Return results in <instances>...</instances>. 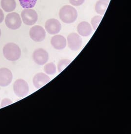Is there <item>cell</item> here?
Masks as SVG:
<instances>
[{
    "instance_id": "cell-1",
    "label": "cell",
    "mask_w": 131,
    "mask_h": 134,
    "mask_svg": "<svg viewBox=\"0 0 131 134\" xmlns=\"http://www.w3.org/2000/svg\"><path fill=\"white\" fill-rule=\"evenodd\" d=\"M59 16L63 22L72 24L77 19L78 13L74 7L69 5H66L60 9Z\"/></svg>"
},
{
    "instance_id": "cell-2",
    "label": "cell",
    "mask_w": 131,
    "mask_h": 134,
    "mask_svg": "<svg viewBox=\"0 0 131 134\" xmlns=\"http://www.w3.org/2000/svg\"><path fill=\"white\" fill-rule=\"evenodd\" d=\"M3 52L4 57L11 61L18 60L21 55V51L19 46L13 43H9L5 45Z\"/></svg>"
},
{
    "instance_id": "cell-3",
    "label": "cell",
    "mask_w": 131,
    "mask_h": 134,
    "mask_svg": "<svg viewBox=\"0 0 131 134\" xmlns=\"http://www.w3.org/2000/svg\"><path fill=\"white\" fill-rule=\"evenodd\" d=\"M13 90L17 97H26L29 92L28 84L23 79H17L14 83Z\"/></svg>"
},
{
    "instance_id": "cell-4",
    "label": "cell",
    "mask_w": 131,
    "mask_h": 134,
    "mask_svg": "<svg viewBox=\"0 0 131 134\" xmlns=\"http://www.w3.org/2000/svg\"><path fill=\"white\" fill-rule=\"evenodd\" d=\"M5 24L9 29L17 30L22 25V21L20 15L16 12L8 14L5 19Z\"/></svg>"
},
{
    "instance_id": "cell-5",
    "label": "cell",
    "mask_w": 131,
    "mask_h": 134,
    "mask_svg": "<svg viewBox=\"0 0 131 134\" xmlns=\"http://www.w3.org/2000/svg\"><path fill=\"white\" fill-rule=\"evenodd\" d=\"M23 22L28 26H32L37 22L38 15L36 12L32 9H25L21 13Z\"/></svg>"
},
{
    "instance_id": "cell-6",
    "label": "cell",
    "mask_w": 131,
    "mask_h": 134,
    "mask_svg": "<svg viewBox=\"0 0 131 134\" xmlns=\"http://www.w3.org/2000/svg\"><path fill=\"white\" fill-rule=\"evenodd\" d=\"M68 46L71 51H77L82 46V38L76 33H72L67 36Z\"/></svg>"
},
{
    "instance_id": "cell-7",
    "label": "cell",
    "mask_w": 131,
    "mask_h": 134,
    "mask_svg": "<svg viewBox=\"0 0 131 134\" xmlns=\"http://www.w3.org/2000/svg\"><path fill=\"white\" fill-rule=\"evenodd\" d=\"M30 36L33 40L35 42H41L45 39L46 31L43 27L34 26L30 28Z\"/></svg>"
},
{
    "instance_id": "cell-8",
    "label": "cell",
    "mask_w": 131,
    "mask_h": 134,
    "mask_svg": "<svg viewBox=\"0 0 131 134\" xmlns=\"http://www.w3.org/2000/svg\"><path fill=\"white\" fill-rule=\"evenodd\" d=\"M45 29L50 34L54 35L60 32L61 25L57 19H50L45 23Z\"/></svg>"
},
{
    "instance_id": "cell-9",
    "label": "cell",
    "mask_w": 131,
    "mask_h": 134,
    "mask_svg": "<svg viewBox=\"0 0 131 134\" xmlns=\"http://www.w3.org/2000/svg\"><path fill=\"white\" fill-rule=\"evenodd\" d=\"M33 58L34 62L39 65H43L48 60V53L43 48H38L34 52Z\"/></svg>"
},
{
    "instance_id": "cell-10",
    "label": "cell",
    "mask_w": 131,
    "mask_h": 134,
    "mask_svg": "<svg viewBox=\"0 0 131 134\" xmlns=\"http://www.w3.org/2000/svg\"><path fill=\"white\" fill-rule=\"evenodd\" d=\"M11 71L5 68L0 69V86L6 87L11 83L12 79Z\"/></svg>"
},
{
    "instance_id": "cell-11",
    "label": "cell",
    "mask_w": 131,
    "mask_h": 134,
    "mask_svg": "<svg viewBox=\"0 0 131 134\" xmlns=\"http://www.w3.org/2000/svg\"><path fill=\"white\" fill-rule=\"evenodd\" d=\"M50 81V78L44 73H38L35 75L33 78V82L34 86L38 89L45 86Z\"/></svg>"
},
{
    "instance_id": "cell-12",
    "label": "cell",
    "mask_w": 131,
    "mask_h": 134,
    "mask_svg": "<svg viewBox=\"0 0 131 134\" xmlns=\"http://www.w3.org/2000/svg\"><path fill=\"white\" fill-rule=\"evenodd\" d=\"M51 44L55 49L57 50H61L65 48L67 42L64 36L61 35H56L52 38Z\"/></svg>"
},
{
    "instance_id": "cell-13",
    "label": "cell",
    "mask_w": 131,
    "mask_h": 134,
    "mask_svg": "<svg viewBox=\"0 0 131 134\" xmlns=\"http://www.w3.org/2000/svg\"><path fill=\"white\" fill-rule=\"evenodd\" d=\"M77 31L80 35L83 37H87L91 34L92 30L91 25L88 23L82 22L78 25Z\"/></svg>"
},
{
    "instance_id": "cell-14",
    "label": "cell",
    "mask_w": 131,
    "mask_h": 134,
    "mask_svg": "<svg viewBox=\"0 0 131 134\" xmlns=\"http://www.w3.org/2000/svg\"><path fill=\"white\" fill-rule=\"evenodd\" d=\"M109 0H99L95 5V11L98 14L103 15L109 5Z\"/></svg>"
},
{
    "instance_id": "cell-15",
    "label": "cell",
    "mask_w": 131,
    "mask_h": 134,
    "mask_svg": "<svg viewBox=\"0 0 131 134\" xmlns=\"http://www.w3.org/2000/svg\"><path fill=\"white\" fill-rule=\"evenodd\" d=\"M1 4L4 11L7 12L14 11L16 8L15 0H2Z\"/></svg>"
},
{
    "instance_id": "cell-16",
    "label": "cell",
    "mask_w": 131,
    "mask_h": 134,
    "mask_svg": "<svg viewBox=\"0 0 131 134\" xmlns=\"http://www.w3.org/2000/svg\"><path fill=\"white\" fill-rule=\"evenodd\" d=\"M20 4L24 9L34 8L36 3L37 0H19Z\"/></svg>"
},
{
    "instance_id": "cell-17",
    "label": "cell",
    "mask_w": 131,
    "mask_h": 134,
    "mask_svg": "<svg viewBox=\"0 0 131 134\" xmlns=\"http://www.w3.org/2000/svg\"><path fill=\"white\" fill-rule=\"evenodd\" d=\"M44 71L47 75H55L56 73V66L53 63L47 64L44 68Z\"/></svg>"
},
{
    "instance_id": "cell-18",
    "label": "cell",
    "mask_w": 131,
    "mask_h": 134,
    "mask_svg": "<svg viewBox=\"0 0 131 134\" xmlns=\"http://www.w3.org/2000/svg\"><path fill=\"white\" fill-rule=\"evenodd\" d=\"M71 61L70 60L64 59L60 60L57 65V69L59 72H61L71 63Z\"/></svg>"
},
{
    "instance_id": "cell-19",
    "label": "cell",
    "mask_w": 131,
    "mask_h": 134,
    "mask_svg": "<svg viewBox=\"0 0 131 134\" xmlns=\"http://www.w3.org/2000/svg\"><path fill=\"white\" fill-rule=\"evenodd\" d=\"M102 19V17L101 16H94L93 18H92V19H91V23L92 26L94 30H95L97 29Z\"/></svg>"
},
{
    "instance_id": "cell-20",
    "label": "cell",
    "mask_w": 131,
    "mask_h": 134,
    "mask_svg": "<svg viewBox=\"0 0 131 134\" xmlns=\"http://www.w3.org/2000/svg\"><path fill=\"white\" fill-rule=\"evenodd\" d=\"M85 0H69L70 3L73 6L78 7L83 4Z\"/></svg>"
},
{
    "instance_id": "cell-21",
    "label": "cell",
    "mask_w": 131,
    "mask_h": 134,
    "mask_svg": "<svg viewBox=\"0 0 131 134\" xmlns=\"http://www.w3.org/2000/svg\"><path fill=\"white\" fill-rule=\"evenodd\" d=\"M11 103H12V101L11 100L9 99H8V98H5L2 101V103L1 105V108H3L4 107L8 105L11 104Z\"/></svg>"
},
{
    "instance_id": "cell-22",
    "label": "cell",
    "mask_w": 131,
    "mask_h": 134,
    "mask_svg": "<svg viewBox=\"0 0 131 134\" xmlns=\"http://www.w3.org/2000/svg\"><path fill=\"white\" fill-rule=\"evenodd\" d=\"M4 20V14L3 10L0 9V24L3 22Z\"/></svg>"
},
{
    "instance_id": "cell-23",
    "label": "cell",
    "mask_w": 131,
    "mask_h": 134,
    "mask_svg": "<svg viewBox=\"0 0 131 134\" xmlns=\"http://www.w3.org/2000/svg\"><path fill=\"white\" fill-rule=\"evenodd\" d=\"M1 29H0V37H1Z\"/></svg>"
}]
</instances>
